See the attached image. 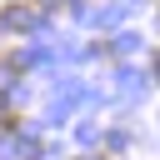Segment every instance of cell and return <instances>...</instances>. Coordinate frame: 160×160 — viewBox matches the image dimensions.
Segmentation results:
<instances>
[{"label":"cell","instance_id":"cell-1","mask_svg":"<svg viewBox=\"0 0 160 160\" xmlns=\"http://www.w3.org/2000/svg\"><path fill=\"white\" fill-rule=\"evenodd\" d=\"M15 130V105H10V95L0 90V135H10Z\"/></svg>","mask_w":160,"mask_h":160}]
</instances>
